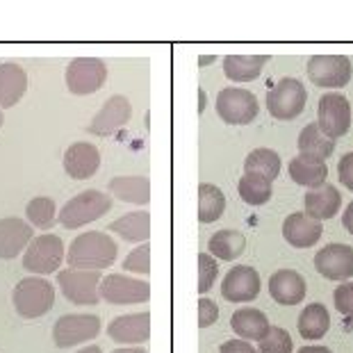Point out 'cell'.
I'll list each match as a JSON object with an SVG mask.
<instances>
[{
	"instance_id": "6da1fadb",
	"label": "cell",
	"mask_w": 353,
	"mask_h": 353,
	"mask_svg": "<svg viewBox=\"0 0 353 353\" xmlns=\"http://www.w3.org/2000/svg\"><path fill=\"white\" fill-rule=\"evenodd\" d=\"M119 246L105 232H82L73 239L69 249V265L71 269H82V272H101L108 269L117 260Z\"/></svg>"
},
{
	"instance_id": "7a4b0ae2",
	"label": "cell",
	"mask_w": 353,
	"mask_h": 353,
	"mask_svg": "<svg viewBox=\"0 0 353 353\" xmlns=\"http://www.w3.org/2000/svg\"><path fill=\"white\" fill-rule=\"evenodd\" d=\"M112 208V199L108 194H103L99 190H87L73 196L66 205L62 208L59 212V223L64 228H80V226H87L96 219H101L103 214H108Z\"/></svg>"
},
{
	"instance_id": "3957f363",
	"label": "cell",
	"mask_w": 353,
	"mask_h": 353,
	"mask_svg": "<svg viewBox=\"0 0 353 353\" xmlns=\"http://www.w3.org/2000/svg\"><path fill=\"white\" fill-rule=\"evenodd\" d=\"M52 301H55V290L39 276L26 278L14 288V305H17V312L26 319L41 317L52 307Z\"/></svg>"
},
{
	"instance_id": "277c9868",
	"label": "cell",
	"mask_w": 353,
	"mask_h": 353,
	"mask_svg": "<svg viewBox=\"0 0 353 353\" xmlns=\"http://www.w3.org/2000/svg\"><path fill=\"white\" fill-rule=\"evenodd\" d=\"M307 92L296 78H281L267 94V110L278 121H292L305 110Z\"/></svg>"
},
{
	"instance_id": "5b68a950",
	"label": "cell",
	"mask_w": 353,
	"mask_h": 353,
	"mask_svg": "<svg viewBox=\"0 0 353 353\" xmlns=\"http://www.w3.org/2000/svg\"><path fill=\"white\" fill-rule=\"evenodd\" d=\"M258 112H260L258 99L251 92H246V89L226 87L216 96V114H219L221 121H226L230 125L251 123L255 121Z\"/></svg>"
},
{
	"instance_id": "8992f818",
	"label": "cell",
	"mask_w": 353,
	"mask_h": 353,
	"mask_svg": "<svg viewBox=\"0 0 353 353\" xmlns=\"http://www.w3.org/2000/svg\"><path fill=\"white\" fill-rule=\"evenodd\" d=\"M353 66L347 55H312L307 59V78L324 89L347 87Z\"/></svg>"
},
{
	"instance_id": "52a82bcc",
	"label": "cell",
	"mask_w": 353,
	"mask_h": 353,
	"mask_svg": "<svg viewBox=\"0 0 353 353\" xmlns=\"http://www.w3.org/2000/svg\"><path fill=\"white\" fill-rule=\"evenodd\" d=\"M62 260H64L62 239L55 235H41L32 239V244L28 246L23 267L32 274L46 276V274H55L62 267Z\"/></svg>"
},
{
	"instance_id": "ba28073f",
	"label": "cell",
	"mask_w": 353,
	"mask_h": 353,
	"mask_svg": "<svg viewBox=\"0 0 353 353\" xmlns=\"http://www.w3.org/2000/svg\"><path fill=\"white\" fill-rule=\"evenodd\" d=\"M317 125L330 139H337L351 128V105L342 94H324L317 108Z\"/></svg>"
},
{
	"instance_id": "9c48e42d",
	"label": "cell",
	"mask_w": 353,
	"mask_h": 353,
	"mask_svg": "<svg viewBox=\"0 0 353 353\" xmlns=\"http://www.w3.org/2000/svg\"><path fill=\"white\" fill-rule=\"evenodd\" d=\"M101 330V319L96 314H66L52 326V340L59 349L76 347L80 342L94 340Z\"/></svg>"
},
{
	"instance_id": "30bf717a",
	"label": "cell",
	"mask_w": 353,
	"mask_h": 353,
	"mask_svg": "<svg viewBox=\"0 0 353 353\" xmlns=\"http://www.w3.org/2000/svg\"><path fill=\"white\" fill-rule=\"evenodd\" d=\"M108 80V66L101 59H92V57H80L73 59L66 69V85L73 94L78 96H89L105 85Z\"/></svg>"
},
{
	"instance_id": "8fae6325",
	"label": "cell",
	"mask_w": 353,
	"mask_h": 353,
	"mask_svg": "<svg viewBox=\"0 0 353 353\" xmlns=\"http://www.w3.org/2000/svg\"><path fill=\"white\" fill-rule=\"evenodd\" d=\"M64 296L76 305H96L99 303V272H82V269H64L57 276Z\"/></svg>"
},
{
	"instance_id": "7c38bea8",
	"label": "cell",
	"mask_w": 353,
	"mask_h": 353,
	"mask_svg": "<svg viewBox=\"0 0 353 353\" xmlns=\"http://www.w3.org/2000/svg\"><path fill=\"white\" fill-rule=\"evenodd\" d=\"M101 296L114 305L144 303L151 296V285L146 281H134L121 274H110L101 281Z\"/></svg>"
},
{
	"instance_id": "4fadbf2b",
	"label": "cell",
	"mask_w": 353,
	"mask_h": 353,
	"mask_svg": "<svg viewBox=\"0 0 353 353\" xmlns=\"http://www.w3.org/2000/svg\"><path fill=\"white\" fill-rule=\"evenodd\" d=\"M260 294V274L249 265H237L221 283V296L230 303H249Z\"/></svg>"
},
{
	"instance_id": "5bb4252c",
	"label": "cell",
	"mask_w": 353,
	"mask_h": 353,
	"mask_svg": "<svg viewBox=\"0 0 353 353\" xmlns=\"http://www.w3.org/2000/svg\"><path fill=\"white\" fill-rule=\"evenodd\" d=\"M314 267L328 281H349L353 276V249L349 244H328L314 255Z\"/></svg>"
},
{
	"instance_id": "9a60e30c",
	"label": "cell",
	"mask_w": 353,
	"mask_h": 353,
	"mask_svg": "<svg viewBox=\"0 0 353 353\" xmlns=\"http://www.w3.org/2000/svg\"><path fill=\"white\" fill-rule=\"evenodd\" d=\"M132 105L125 96H112V99L96 112V117L89 123V132L99 134V137H108V134L117 132L119 128H123L130 121Z\"/></svg>"
},
{
	"instance_id": "2e32d148",
	"label": "cell",
	"mask_w": 353,
	"mask_h": 353,
	"mask_svg": "<svg viewBox=\"0 0 353 353\" xmlns=\"http://www.w3.org/2000/svg\"><path fill=\"white\" fill-rule=\"evenodd\" d=\"M305 278L294 269H278L269 278V294L281 305H296L305 299Z\"/></svg>"
},
{
	"instance_id": "e0dca14e",
	"label": "cell",
	"mask_w": 353,
	"mask_h": 353,
	"mask_svg": "<svg viewBox=\"0 0 353 353\" xmlns=\"http://www.w3.org/2000/svg\"><path fill=\"white\" fill-rule=\"evenodd\" d=\"M321 232H324L321 221L310 219L305 212H292L283 221V237L294 249H307V246L317 244Z\"/></svg>"
},
{
	"instance_id": "ac0fdd59",
	"label": "cell",
	"mask_w": 353,
	"mask_h": 353,
	"mask_svg": "<svg viewBox=\"0 0 353 353\" xmlns=\"http://www.w3.org/2000/svg\"><path fill=\"white\" fill-rule=\"evenodd\" d=\"M108 335L114 342L121 344H141L151 335V314L137 312V314H123L117 317L108 326Z\"/></svg>"
},
{
	"instance_id": "d6986e66",
	"label": "cell",
	"mask_w": 353,
	"mask_h": 353,
	"mask_svg": "<svg viewBox=\"0 0 353 353\" xmlns=\"http://www.w3.org/2000/svg\"><path fill=\"white\" fill-rule=\"evenodd\" d=\"M101 167V153L94 144L87 141H78V144L69 146V151L64 153V169L66 174L76 180L92 178Z\"/></svg>"
},
{
	"instance_id": "ffe728a7",
	"label": "cell",
	"mask_w": 353,
	"mask_h": 353,
	"mask_svg": "<svg viewBox=\"0 0 353 353\" xmlns=\"http://www.w3.org/2000/svg\"><path fill=\"white\" fill-rule=\"evenodd\" d=\"M32 242V226L26 221L10 216V219H0V258L12 260Z\"/></svg>"
},
{
	"instance_id": "44dd1931",
	"label": "cell",
	"mask_w": 353,
	"mask_h": 353,
	"mask_svg": "<svg viewBox=\"0 0 353 353\" xmlns=\"http://www.w3.org/2000/svg\"><path fill=\"white\" fill-rule=\"evenodd\" d=\"M305 214L314 221H326L340 212L342 208V194L333 185H321L317 190H310L305 194Z\"/></svg>"
},
{
	"instance_id": "7402d4cb",
	"label": "cell",
	"mask_w": 353,
	"mask_h": 353,
	"mask_svg": "<svg viewBox=\"0 0 353 353\" xmlns=\"http://www.w3.org/2000/svg\"><path fill=\"white\" fill-rule=\"evenodd\" d=\"M230 326L244 342L249 340L260 342L269 333V328H272L267 314L262 310H255V307H242V310H237L230 317Z\"/></svg>"
},
{
	"instance_id": "603a6c76",
	"label": "cell",
	"mask_w": 353,
	"mask_h": 353,
	"mask_svg": "<svg viewBox=\"0 0 353 353\" xmlns=\"http://www.w3.org/2000/svg\"><path fill=\"white\" fill-rule=\"evenodd\" d=\"M26 89L28 76L19 64H0V108H14Z\"/></svg>"
},
{
	"instance_id": "cb8c5ba5",
	"label": "cell",
	"mask_w": 353,
	"mask_h": 353,
	"mask_svg": "<svg viewBox=\"0 0 353 353\" xmlns=\"http://www.w3.org/2000/svg\"><path fill=\"white\" fill-rule=\"evenodd\" d=\"M290 178L296 185L307 187V190H317V187L326 185L328 167L326 162H317L305 155H296L290 160Z\"/></svg>"
},
{
	"instance_id": "d4e9b609",
	"label": "cell",
	"mask_w": 353,
	"mask_h": 353,
	"mask_svg": "<svg viewBox=\"0 0 353 353\" xmlns=\"http://www.w3.org/2000/svg\"><path fill=\"white\" fill-rule=\"evenodd\" d=\"M335 151V139L326 137L319 130L317 123H307L299 134V155H305L310 160L326 162Z\"/></svg>"
},
{
	"instance_id": "484cf974",
	"label": "cell",
	"mask_w": 353,
	"mask_h": 353,
	"mask_svg": "<svg viewBox=\"0 0 353 353\" xmlns=\"http://www.w3.org/2000/svg\"><path fill=\"white\" fill-rule=\"evenodd\" d=\"M269 62V55H226L223 57V73L228 80L251 82L255 80Z\"/></svg>"
},
{
	"instance_id": "4316f807",
	"label": "cell",
	"mask_w": 353,
	"mask_h": 353,
	"mask_svg": "<svg viewBox=\"0 0 353 353\" xmlns=\"http://www.w3.org/2000/svg\"><path fill=\"white\" fill-rule=\"evenodd\" d=\"M110 190L117 199L134 205H146L151 201V183L144 176H119L110 180Z\"/></svg>"
},
{
	"instance_id": "83f0119b",
	"label": "cell",
	"mask_w": 353,
	"mask_h": 353,
	"mask_svg": "<svg viewBox=\"0 0 353 353\" xmlns=\"http://www.w3.org/2000/svg\"><path fill=\"white\" fill-rule=\"evenodd\" d=\"M110 230L117 232L119 237L128 239V242H146L148 235H151V214L146 210L123 214L110 223Z\"/></svg>"
},
{
	"instance_id": "f1b7e54d",
	"label": "cell",
	"mask_w": 353,
	"mask_h": 353,
	"mask_svg": "<svg viewBox=\"0 0 353 353\" xmlns=\"http://www.w3.org/2000/svg\"><path fill=\"white\" fill-rule=\"evenodd\" d=\"M208 249H210V255H212V258L223 260V262H232L244 253L246 237L239 230H219L210 237Z\"/></svg>"
},
{
	"instance_id": "f546056e",
	"label": "cell",
	"mask_w": 353,
	"mask_h": 353,
	"mask_svg": "<svg viewBox=\"0 0 353 353\" xmlns=\"http://www.w3.org/2000/svg\"><path fill=\"white\" fill-rule=\"evenodd\" d=\"M330 328V314L326 305L321 303H310L303 307V312L299 314V333L303 340H319L324 337Z\"/></svg>"
},
{
	"instance_id": "4dcf8cb0",
	"label": "cell",
	"mask_w": 353,
	"mask_h": 353,
	"mask_svg": "<svg viewBox=\"0 0 353 353\" xmlns=\"http://www.w3.org/2000/svg\"><path fill=\"white\" fill-rule=\"evenodd\" d=\"M281 155L274 148H255L244 160V174H255L267 180H276L281 174Z\"/></svg>"
},
{
	"instance_id": "1f68e13d",
	"label": "cell",
	"mask_w": 353,
	"mask_h": 353,
	"mask_svg": "<svg viewBox=\"0 0 353 353\" xmlns=\"http://www.w3.org/2000/svg\"><path fill=\"white\" fill-rule=\"evenodd\" d=\"M226 210V196L216 185L201 183L199 185V221L212 223L223 214Z\"/></svg>"
},
{
	"instance_id": "d6a6232c",
	"label": "cell",
	"mask_w": 353,
	"mask_h": 353,
	"mask_svg": "<svg viewBox=\"0 0 353 353\" xmlns=\"http://www.w3.org/2000/svg\"><path fill=\"white\" fill-rule=\"evenodd\" d=\"M237 192H239V196H242V201L249 203V205H265L274 194L272 180L255 176V174H244L239 178Z\"/></svg>"
},
{
	"instance_id": "836d02e7",
	"label": "cell",
	"mask_w": 353,
	"mask_h": 353,
	"mask_svg": "<svg viewBox=\"0 0 353 353\" xmlns=\"http://www.w3.org/2000/svg\"><path fill=\"white\" fill-rule=\"evenodd\" d=\"M55 214H57V208L52 199L48 196H37L30 201L28 205V219L32 226L37 228H50L52 221H55Z\"/></svg>"
},
{
	"instance_id": "e575fe53",
	"label": "cell",
	"mask_w": 353,
	"mask_h": 353,
	"mask_svg": "<svg viewBox=\"0 0 353 353\" xmlns=\"http://www.w3.org/2000/svg\"><path fill=\"white\" fill-rule=\"evenodd\" d=\"M294 344H292V335L281 326L269 328V333L260 340L258 353H292Z\"/></svg>"
},
{
	"instance_id": "d590c367",
	"label": "cell",
	"mask_w": 353,
	"mask_h": 353,
	"mask_svg": "<svg viewBox=\"0 0 353 353\" xmlns=\"http://www.w3.org/2000/svg\"><path fill=\"white\" fill-rule=\"evenodd\" d=\"M219 276V262L210 253H199V292L208 294Z\"/></svg>"
},
{
	"instance_id": "8d00e7d4",
	"label": "cell",
	"mask_w": 353,
	"mask_h": 353,
	"mask_svg": "<svg viewBox=\"0 0 353 353\" xmlns=\"http://www.w3.org/2000/svg\"><path fill=\"white\" fill-rule=\"evenodd\" d=\"M123 269L125 272H132V274H148L151 272V246L141 244L139 249L128 253V258L123 260Z\"/></svg>"
},
{
	"instance_id": "74e56055",
	"label": "cell",
	"mask_w": 353,
	"mask_h": 353,
	"mask_svg": "<svg viewBox=\"0 0 353 353\" xmlns=\"http://www.w3.org/2000/svg\"><path fill=\"white\" fill-rule=\"evenodd\" d=\"M335 307L347 317H353V283H342L337 285L335 294H333Z\"/></svg>"
},
{
	"instance_id": "f35d334b",
	"label": "cell",
	"mask_w": 353,
	"mask_h": 353,
	"mask_svg": "<svg viewBox=\"0 0 353 353\" xmlns=\"http://www.w3.org/2000/svg\"><path fill=\"white\" fill-rule=\"evenodd\" d=\"M216 319H219V305H216L212 299H201L199 301V326L208 328V326H212Z\"/></svg>"
},
{
	"instance_id": "ab89813d",
	"label": "cell",
	"mask_w": 353,
	"mask_h": 353,
	"mask_svg": "<svg viewBox=\"0 0 353 353\" xmlns=\"http://www.w3.org/2000/svg\"><path fill=\"white\" fill-rule=\"evenodd\" d=\"M337 178L349 192H353V151L344 155L340 164H337Z\"/></svg>"
},
{
	"instance_id": "60d3db41",
	"label": "cell",
	"mask_w": 353,
	"mask_h": 353,
	"mask_svg": "<svg viewBox=\"0 0 353 353\" xmlns=\"http://www.w3.org/2000/svg\"><path fill=\"white\" fill-rule=\"evenodd\" d=\"M219 353H258L249 342H244V340H228V342H223L221 344V349Z\"/></svg>"
},
{
	"instance_id": "b9f144b4",
	"label": "cell",
	"mask_w": 353,
	"mask_h": 353,
	"mask_svg": "<svg viewBox=\"0 0 353 353\" xmlns=\"http://www.w3.org/2000/svg\"><path fill=\"white\" fill-rule=\"evenodd\" d=\"M342 226L347 228L351 235H353V201L347 205V210H344V214H342Z\"/></svg>"
},
{
	"instance_id": "7bdbcfd3",
	"label": "cell",
	"mask_w": 353,
	"mask_h": 353,
	"mask_svg": "<svg viewBox=\"0 0 353 353\" xmlns=\"http://www.w3.org/2000/svg\"><path fill=\"white\" fill-rule=\"evenodd\" d=\"M299 353H333L328 347H303Z\"/></svg>"
},
{
	"instance_id": "ee69618b",
	"label": "cell",
	"mask_w": 353,
	"mask_h": 353,
	"mask_svg": "<svg viewBox=\"0 0 353 353\" xmlns=\"http://www.w3.org/2000/svg\"><path fill=\"white\" fill-rule=\"evenodd\" d=\"M205 110V92L203 89H199V112Z\"/></svg>"
},
{
	"instance_id": "f6af8a7d",
	"label": "cell",
	"mask_w": 353,
	"mask_h": 353,
	"mask_svg": "<svg viewBox=\"0 0 353 353\" xmlns=\"http://www.w3.org/2000/svg\"><path fill=\"white\" fill-rule=\"evenodd\" d=\"M114 353H146V351H144V349H134V347H132V349H117Z\"/></svg>"
},
{
	"instance_id": "bcb514c9",
	"label": "cell",
	"mask_w": 353,
	"mask_h": 353,
	"mask_svg": "<svg viewBox=\"0 0 353 353\" xmlns=\"http://www.w3.org/2000/svg\"><path fill=\"white\" fill-rule=\"evenodd\" d=\"M80 353H103L101 347H87V349H82Z\"/></svg>"
},
{
	"instance_id": "7dc6e473",
	"label": "cell",
	"mask_w": 353,
	"mask_h": 353,
	"mask_svg": "<svg viewBox=\"0 0 353 353\" xmlns=\"http://www.w3.org/2000/svg\"><path fill=\"white\" fill-rule=\"evenodd\" d=\"M210 62H212V57H201V66H205V64H210Z\"/></svg>"
},
{
	"instance_id": "c3c4849f",
	"label": "cell",
	"mask_w": 353,
	"mask_h": 353,
	"mask_svg": "<svg viewBox=\"0 0 353 353\" xmlns=\"http://www.w3.org/2000/svg\"><path fill=\"white\" fill-rule=\"evenodd\" d=\"M0 125H3V114H0Z\"/></svg>"
}]
</instances>
